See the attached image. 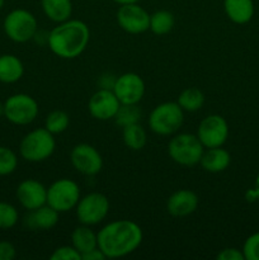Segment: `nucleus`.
Instances as JSON below:
<instances>
[{"instance_id": "f257e3e1", "label": "nucleus", "mask_w": 259, "mask_h": 260, "mask_svg": "<svg viewBox=\"0 0 259 260\" xmlns=\"http://www.w3.org/2000/svg\"><path fill=\"white\" fill-rule=\"evenodd\" d=\"M98 248L107 259L123 258L134 253L142 243L141 228L131 220H116L99 230Z\"/></svg>"}, {"instance_id": "f03ea898", "label": "nucleus", "mask_w": 259, "mask_h": 260, "mask_svg": "<svg viewBox=\"0 0 259 260\" xmlns=\"http://www.w3.org/2000/svg\"><path fill=\"white\" fill-rule=\"evenodd\" d=\"M90 40L88 24L79 19L57 23L48 33L47 45L53 55L65 60L79 57L86 50Z\"/></svg>"}, {"instance_id": "7ed1b4c3", "label": "nucleus", "mask_w": 259, "mask_h": 260, "mask_svg": "<svg viewBox=\"0 0 259 260\" xmlns=\"http://www.w3.org/2000/svg\"><path fill=\"white\" fill-rule=\"evenodd\" d=\"M56 149L53 135L45 127L28 132L19 144V154L29 162H41L51 157Z\"/></svg>"}, {"instance_id": "20e7f679", "label": "nucleus", "mask_w": 259, "mask_h": 260, "mask_svg": "<svg viewBox=\"0 0 259 260\" xmlns=\"http://www.w3.org/2000/svg\"><path fill=\"white\" fill-rule=\"evenodd\" d=\"M184 122V111L177 102H164L157 104L149 117V127L154 134L170 136L182 127Z\"/></svg>"}, {"instance_id": "39448f33", "label": "nucleus", "mask_w": 259, "mask_h": 260, "mask_svg": "<svg viewBox=\"0 0 259 260\" xmlns=\"http://www.w3.org/2000/svg\"><path fill=\"white\" fill-rule=\"evenodd\" d=\"M205 147L198 140L197 135H175L168 144V154L170 159L182 167H195L200 164Z\"/></svg>"}, {"instance_id": "423d86ee", "label": "nucleus", "mask_w": 259, "mask_h": 260, "mask_svg": "<svg viewBox=\"0 0 259 260\" xmlns=\"http://www.w3.org/2000/svg\"><path fill=\"white\" fill-rule=\"evenodd\" d=\"M3 29L13 42L25 43L35 38L38 30V23L29 10L18 8L8 13L4 18Z\"/></svg>"}, {"instance_id": "0eeeda50", "label": "nucleus", "mask_w": 259, "mask_h": 260, "mask_svg": "<svg viewBox=\"0 0 259 260\" xmlns=\"http://www.w3.org/2000/svg\"><path fill=\"white\" fill-rule=\"evenodd\" d=\"M80 200V187L74 180L61 178L47 188V205L58 213L76 207Z\"/></svg>"}, {"instance_id": "6e6552de", "label": "nucleus", "mask_w": 259, "mask_h": 260, "mask_svg": "<svg viewBox=\"0 0 259 260\" xmlns=\"http://www.w3.org/2000/svg\"><path fill=\"white\" fill-rule=\"evenodd\" d=\"M5 113L4 117L13 124L25 126L37 118L38 103L33 96L25 93H18L10 95L4 102Z\"/></svg>"}, {"instance_id": "1a4fd4ad", "label": "nucleus", "mask_w": 259, "mask_h": 260, "mask_svg": "<svg viewBox=\"0 0 259 260\" xmlns=\"http://www.w3.org/2000/svg\"><path fill=\"white\" fill-rule=\"evenodd\" d=\"M75 210L79 222L88 226L98 225L108 215L109 200L103 193L91 192L80 197Z\"/></svg>"}, {"instance_id": "9d476101", "label": "nucleus", "mask_w": 259, "mask_h": 260, "mask_svg": "<svg viewBox=\"0 0 259 260\" xmlns=\"http://www.w3.org/2000/svg\"><path fill=\"white\" fill-rule=\"evenodd\" d=\"M197 137L205 149L223 146L229 137V124L220 114H210L198 124Z\"/></svg>"}, {"instance_id": "9b49d317", "label": "nucleus", "mask_w": 259, "mask_h": 260, "mask_svg": "<svg viewBox=\"0 0 259 260\" xmlns=\"http://www.w3.org/2000/svg\"><path fill=\"white\" fill-rule=\"evenodd\" d=\"M116 19L119 27L130 35H141L150 28V14L139 3L119 5Z\"/></svg>"}, {"instance_id": "f8f14e48", "label": "nucleus", "mask_w": 259, "mask_h": 260, "mask_svg": "<svg viewBox=\"0 0 259 260\" xmlns=\"http://www.w3.org/2000/svg\"><path fill=\"white\" fill-rule=\"evenodd\" d=\"M70 161L76 172L88 177L96 175L103 168V157L89 144H78L70 152Z\"/></svg>"}, {"instance_id": "ddd939ff", "label": "nucleus", "mask_w": 259, "mask_h": 260, "mask_svg": "<svg viewBox=\"0 0 259 260\" xmlns=\"http://www.w3.org/2000/svg\"><path fill=\"white\" fill-rule=\"evenodd\" d=\"M113 93L121 104H139L145 95V83L136 73H124L117 76Z\"/></svg>"}, {"instance_id": "4468645a", "label": "nucleus", "mask_w": 259, "mask_h": 260, "mask_svg": "<svg viewBox=\"0 0 259 260\" xmlns=\"http://www.w3.org/2000/svg\"><path fill=\"white\" fill-rule=\"evenodd\" d=\"M119 106L121 103L113 90L98 89L89 99L88 109L93 118L98 121H108V119L114 118Z\"/></svg>"}, {"instance_id": "2eb2a0df", "label": "nucleus", "mask_w": 259, "mask_h": 260, "mask_svg": "<svg viewBox=\"0 0 259 260\" xmlns=\"http://www.w3.org/2000/svg\"><path fill=\"white\" fill-rule=\"evenodd\" d=\"M17 200L27 211L36 210L47 203V188L36 179H25L17 187Z\"/></svg>"}, {"instance_id": "dca6fc26", "label": "nucleus", "mask_w": 259, "mask_h": 260, "mask_svg": "<svg viewBox=\"0 0 259 260\" xmlns=\"http://www.w3.org/2000/svg\"><path fill=\"white\" fill-rule=\"evenodd\" d=\"M198 196L190 189H179L173 193L167 201V210L173 217H185L197 210Z\"/></svg>"}, {"instance_id": "f3484780", "label": "nucleus", "mask_w": 259, "mask_h": 260, "mask_svg": "<svg viewBox=\"0 0 259 260\" xmlns=\"http://www.w3.org/2000/svg\"><path fill=\"white\" fill-rule=\"evenodd\" d=\"M58 215L60 213L57 211L46 203L36 210L29 211L24 223L30 230H51L57 225Z\"/></svg>"}, {"instance_id": "a211bd4d", "label": "nucleus", "mask_w": 259, "mask_h": 260, "mask_svg": "<svg viewBox=\"0 0 259 260\" xmlns=\"http://www.w3.org/2000/svg\"><path fill=\"white\" fill-rule=\"evenodd\" d=\"M231 162V155L228 150L220 147H211L203 151L200 164L207 173H221L229 168Z\"/></svg>"}, {"instance_id": "6ab92c4d", "label": "nucleus", "mask_w": 259, "mask_h": 260, "mask_svg": "<svg viewBox=\"0 0 259 260\" xmlns=\"http://www.w3.org/2000/svg\"><path fill=\"white\" fill-rule=\"evenodd\" d=\"M24 65L18 56L12 53L0 55V83L14 84L22 79Z\"/></svg>"}, {"instance_id": "aec40b11", "label": "nucleus", "mask_w": 259, "mask_h": 260, "mask_svg": "<svg viewBox=\"0 0 259 260\" xmlns=\"http://www.w3.org/2000/svg\"><path fill=\"white\" fill-rule=\"evenodd\" d=\"M223 9L231 22L245 24L254 15L253 0H223Z\"/></svg>"}, {"instance_id": "412c9836", "label": "nucleus", "mask_w": 259, "mask_h": 260, "mask_svg": "<svg viewBox=\"0 0 259 260\" xmlns=\"http://www.w3.org/2000/svg\"><path fill=\"white\" fill-rule=\"evenodd\" d=\"M71 243L80 255L98 248V236L90 229V226L83 225L74 229L71 234Z\"/></svg>"}, {"instance_id": "4be33fe9", "label": "nucleus", "mask_w": 259, "mask_h": 260, "mask_svg": "<svg viewBox=\"0 0 259 260\" xmlns=\"http://www.w3.org/2000/svg\"><path fill=\"white\" fill-rule=\"evenodd\" d=\"M41 5L46 17L55 23L65 22L73 14L71 0H41Z\"/></svg>"}, {"instance_id": "5701e85b", "label": "nucleus", "mask_w": 259, "mask_h": 260, "mask_svg": "<svg viewBox=\"0 0 259 260\" xmlns=\"http://www.w3.org/2000/svg\"><path fill=\"white\" fill-rule=\"evenodd\" d=\"M122 129H123V132H122L123 142L130 150L140 151V150L144 149L147 142V135L141 124H130V126L123 127Z\"/></svg>"}, {"instance_id": "b1692460", "label": "nucleus", "mask_w": 259, "mask_h": 260, "mask_svg": "<svg viewBox=\"0 0 259 260\" xmlns=\"http://www.w3.org/2000/svg\"><path fill=\"white\" fill-rule=\"evenodd\" d=\"M174 15L169 10H156L150 15L149 29L156 36L168 35L174 28Z\"/></svg>"}, {"instance_id": "393cba45", "label": "nucleus", "mask_w": 259, "mask_h": 260, "mask_svg": "<svg viewBox=\"0 0 259 260\" xmlns=\"http://www.w3.org/2000/svg\"><path fill=\"white\" fill-rule=\"evenodd\" d=\"M177 103L184 112H197L205 104V94L197 88H187L179 94Z\"/></svg>"}, {"instance_id": "a878e982", "label": "nucleus", "mask_w": 259, "mask_h": 260, "mask_svg": "<svg viewBox=\"0 0 259 260\" xmlns=\"http://www.w3.org/2000/svg\"><path fill=\"white\" fill-rule=\"evenodd\" d=\"M142 117L141 108L137 104H121L114 116V122L121 128L130 124L139 123Z\"/></svg>"}, {"instance_id": "bb28decb", "label": "nucleus", "mask_w": 259, "mask_h": 260, "mask_svg": "<svg viewBox=\"0 0 259 260\" xmlns=\"http://www.w3.org/2000/svg\"><path fill=\"white\" fill-rule=\"evenodd\" d=\"M70 124V117L63 111H52L47 114L45 119V128L48 129L52 135L62 134L68 129Z\"/></svg>"}, {"instance_id": "cd10ccee", "label": "nucleus", "mask_w": 259, "mask_h": 260, "mask_svg": "<svg viewBox=\"0 0 259 260\" xmlns=\"http://www.w3.org/2000/svg\"><path fill=\"white\" fill-rule=\"evenodd\" d=\"M18 168V156L12 149L0 146V177L13 174Z\"/></svg>"}, {"instance_id": "c85d7f7f", "label": "nucleus", "mask_w": 259, "mask_h": 260, "mask_svg": "<svg viewBox=\"0 0 259 260\" xmlns=\"http://www.w3.org/2000/svg\"><path fill=\"white\" fill-rule=\"evenodd\" d=\"M19 213L13 205L0 202V230H9L18 223Z\"/></svg>"}, {"instance_id": "c756f323", "label": "nucleus", "mask_w": 259, "mask_h": 260, "mask_svg": "<svg viewBox=\"0 0 259 260\" xmlns=\"http://www.w3.org/2000/svg\"><path fill=\"white\" fill-rule=\"evenodd\" d=\"M241 251L245 260H259V233L253 234L246 239Z\"/></svg>"}, {"instance_id": "7c9ffc66", "label": "nucleus", "mask_w": 259, "mask_h": 260, "mask_svg": "<svg viewBox=\"0 0 259 260\" xmlns=\"http://www.w3.org/2000/svg\"><path fill=\"white\" fill-rule=\"evenodd\" d=\"M51 260H81V255L73 245H63L55 249L50 256Z\"/></svg>"}, {"instance_id": "2f4dec72", "label": "nucleus", "mask_w": 259, "mask_h": 260, "mask_svg": "<svg viewBox=\"0 0 259 260\" xmlns=\"http://www.w3.org/2000/svg\"><path fill=\"white\" fill-rule=\"evenodd\" d=\"M217 260H245L243 251L236 248H226L222 249L220 253L216 255Z\"/></svg>"}, {"instance_id": "473e14b6", "label": "nucleus", "mask_w": 259, "mask_h": 260, "mask_svg": "<svg viewBox=\"0 0 259 260\" xmlns=\"http://www.w3.org/2000/svg\"><path fill=\"white\" fill-rule=\"evenodd\" d=\"M15 255H17V250L10 241H0V260H13Z\"/></svg>"}, {"instance_id": "72a5a7b5", "label": "nucleus", "mask_w": 259, "mask_h": 260, "mask_svg": "<svg viewBox=\"0 0 259 260\" xmlns=\"http://www.w3.org/2000/svg\"><path fill=\"white\" fill-rule=\"evenodd\" d=\"M117 76L112 73H103L98 79V85L99 89H109L112 90L116 83Z\"/></svg>"}, {"instance_id": "f704fd0d", "label": "nucleus", "mask_w": 259, "mask_h": 260, "mask_svg": "<svg viewBox=\"0 0 259 260\" xmlns=\"http://www.w3.org/2000/svg\"><path fill=\"white\" fill-rule=\"evenodd\" d=\"M104 259H107L106 255H104L103 251H102L99 248L93 249V250L88 251V253L81 255V260H104Z\"/></svg>"}, {"instance_id": "c9c22d12", "label": "nucleus", "mask_w": 259, "mask_h": 260, "mask_svg": "<svg viewBox=\"0 0 259 260\" xmlns=\"http://www.w3.org/2000/svg\"><path fill=\"white\" fill-rule=\"evenodd\" d=\"M245 198L248 202H254V201L259 200V175L256 177L255 187L250 188V189L245 193Z\"/></svg>"}, {"instance_id": "e433bc0d", "label": "nucleus", "mask_w": 259, "mask_h": 260, "mask_svg": "<svg viewBox=\"0 0 259 260\" xmlns=\"http://www.w3.org/2000/svg\"><path fill=\"white\" fill-rule=\"evenodd\" d=\"M114 3H117L118 5H124V4H134V3H139L140 0H113Z\"/></svg>"}, {"instance_id": "4c0bfd02", "label": "nucleus", "mask_w": 259, "mask_h": 260, "mask_svg": "<svg viewBox=\"0 0 259 260\" xmlns=\"http://www.w3.org/2000/svg\"><path fill=\"white\" fill-rule=\"evenodd\" d=\"M4 113H5L4 103H3V102H0V117H4Z\"/></svg>"}, {"instance_id": "58836bf2", "label": "nucleus", "mask_w": 259, "mask_h": 260, "mask_svg": "<svg viewBox=\"0 0 259 260\" xmlns=\"http://www.w3.org/2000/svg\"><path fill=\"white\" fill-rule=\"evenodd\" d=\"M4 4H5V0H0V10L3 9V7H4Z\"/></svg>"}]
</instances>
